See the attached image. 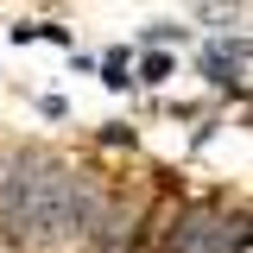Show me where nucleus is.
<instances>
[{"mask_svg":"<svg viewBox=\"0 0 253 253\" xmlns=\"http://www.w3.org/2000/svg\"><path fill=\"white\" fill-rule=\"evenodd\" d=\"M0 221L13 228V234H32V241H57L70 228H83L89 221V203H83V190L70 171L57 165H38V158H19L13 165V177L0 190Z\"/></svg>","mask_w":253,"mask_h":253,"instance_id":"nucleus-1","label":"nucleus"},{"mask_svg":"<svg viewBox=\"0 0 253 253\" xmlns=\"http://www.w3.org/2000/svg\"><path fill=\"white\" fill-rule=\"evenodd\" d=\"M108 89H126V57H108V76H101Z\"/></svg>","mask_w":253,"mask_h":253,"instance_id":"nucleus-2","label":"nucleus"}]
</instances>
